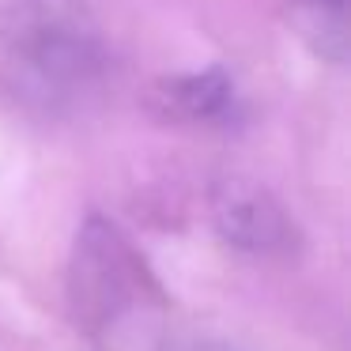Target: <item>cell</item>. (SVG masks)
Listing matches in <instances>:
<instances>
[{
  "label": "cell",
  "instance_id": "6da1fadb",
  "mask_svg": "<svg viewBox=\"0 0 351 351\" xmlns=\"http://www.w3.org/2000/svg\"><path fill=\"white\" fill-rule=\"evenodd\" d=\"M76 325L106 351H159L170 336V302L129 238L102 215L80 227L69 261Z\"/></svg>",
  "mask_w": 351,
  "mask_h": 351
},
{
  "label": "cell",
  "instance_id": "7a4b0ae2",
  "mask_svg": "<svg viewBox=\"0 0 351 351\" xmlns=\"http://www.w3.org/2000/svg\"><path fill=\"white\" fill-rule=\"evenodd\" d=\"M0 64L19 91L64 106L106 76V38L87 0H0Z\"/></svg>",
  "mask_w": 351,
  "mask_h": 351
},
{
  "label": "cell",
  "instance_id": "3957f363",
  "mask_svg": "<svg viewBox=\"0 0 351 351\" xmlns=\"http://www.w3.org/2000/svg\"><path fill=\"white\" fill-rule=\"evenodd\" d=\"M212 227L230 250L250 257H287L298 245V230L291 212L261 182L242 174H227L212 185L208 197Z\"/></svg>",
  "mask_w": 351,
  "mask_h": 351
},
{
  "label": "cell",
  "instance_id": "277c9868",
  "mask_svg": "<svg viewBox=\"0 0 351 351\" xmlns=\"http://www.w3.org/2000/svg\"><path fill=\"white\" fill-rule=\"evenodd\" d=\"M152 106L167 121L212 125L230 114V106H234V84H230V76L223 69L167 76L152 87Z\"/></svg>",
  "mask_w": 351,
  "mask_h": 351
},
{
  "label": "cell",
  "instance_id": "5b68a950",
  "mask_svg": "<svg viewBox=\"0 0 351 351\" xmlns=\"http://www.w3.org/2000/svg\"><path fill=\"white\" fill-rule=\"evenodd\" d=\"M159 351H227V348H219V343H200V340H178V336L170 332Z\"/></svg>",
  "mask_w": 351,
  "mask_h": 351
}]
</instances>
